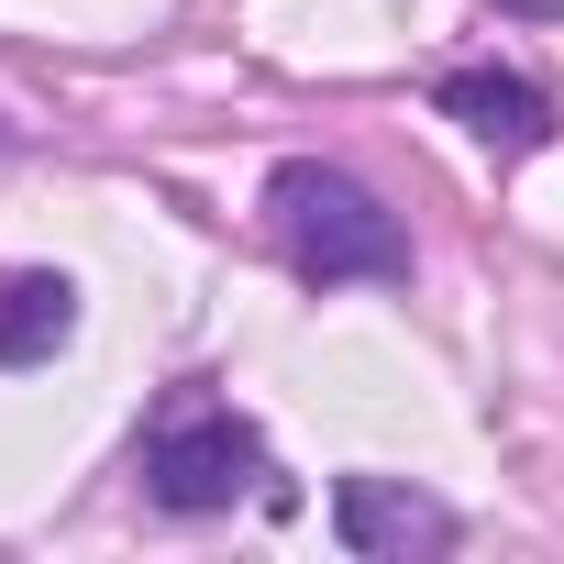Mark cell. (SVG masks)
Masks as SVG:
<instances>
[{
  "instance_id": "obj_1",
  "label": "cell",
  "mask_w": 564,
  "mask_h": 564,
  "mask_svg": "<svg viewBox=\"0 0 564 564\" xmlns=\"http://www.w3.org/2000/svg\"><path fill=\"white\" fill-rule=\"evenodd\" d=\"M265 232H276L300 289H388V276H410L399 210L355 166H322V155H289L265 177Z\"/></svg>"
},
{
  "instance_id": "obj_2",
  "label": "cell",
  "mask_w": 564,
  "mask_h": 564,
  "mask_svg": "<svg viewBox=\"0 0 564 564\" xmlns=\"http://www.w3.org/2000/svg\"><path fill=\"white\" fill-rule=\"evenodd\" d=\"M133 476H144V498L177 509V520H210V509H232V498H276V487H265V432H254L232 399H210V388H177V399L144 421Z\"/></svg>"
},
{
  "instance_id": "obj_3",
  "label": "cell",
  "mask_w": 564,
  "mask_h": 564,
  "mask_svg": "<svg viewBox=\"0 0 564 564\" xmlns=\"http://www.w3.org/2000/svg\"><path fill=\"white\" fill-rule=\"evenodd\" d=\"M333 531H344L355 564H410V553H454L465 542V520L432 487H410V476H344L333 487Z\"/></svg>"
},
{
  "instance_id": "obj_4",
  "label": "cell",
  "mask_w": 564,
  "mask_h": 564,
  "mask_svg": "<svg viewBox=\"0 0 564 564\" xmlns=\"http://www.w3.org/2000/svg\"><path fill=\"white\" fill-rule=\"evenodd\" d=\"M432 100H443L487 155H531V144H553V100H542L520 67H443Z\"/></svg>"
},
{
  "instance_id": "obj_5",
  "label": "cell",
  "mask_w": 564,
  "mask_h": 564,
  "mask_svg": "<svg viewBox=\"0 0 564 564\" xmlns=\"http://www.w3.org/2000/svg\"><path fill=\"white\" fill-rule=\"evenodd\" d=\"M78 333V289L56 265H0V366H45Z\"/></svg>"
}]
</instances>
